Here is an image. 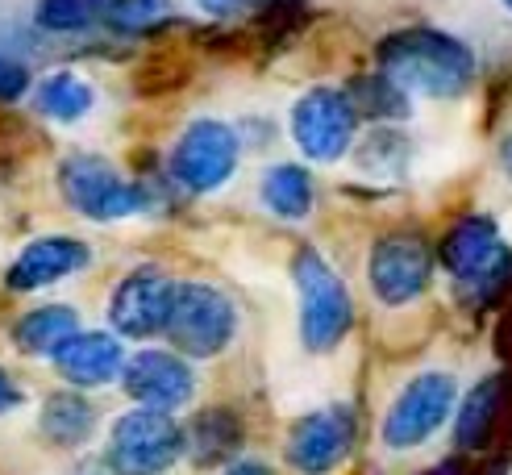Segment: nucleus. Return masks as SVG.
Segmentation results:
<instances>
[{
  "mask_svg": "<svg viewBox=\"0 0 512 475\" xmlns=\"http://www.w3.org/2000/svg\"><path fill=\"white\" fill-rule=\"evenodd\" d=\"M121 388H125V396H130L138 409L175 413V409H184L192 400L196 371H192V363L184 355H175V350L146 346V350H138V355L125 359Z\"/></svg>",
  "mask_w": 512,
  "mask_h": 475,
  "instance_id": "obj_11",
  "label": "nucleus"
},
{
  "mask_svg": "<svg viewBox=\"0 0 512 475\" xmlns=\"http://www.w3.org/2000/svg\"><path fill=\"white\" fill-rule=\"evenodd\" d=\"M458 405V384L446 371H421L413 384H404V392L388 405L379 425V438L388 450H417L450 421Z\"/></svg>",
  "mask_w": 512,
  "mask_h": 475,
  "instance_id": "obj_6",
  "label": "nucleus"
},
{
  "mask_svg": "<svg viewBox=\"0 0 512 475\" xmlns=\"http://www.w3.org/2000/svg\"><path fill=\"white\" fill-rule=\"evenodd\" d=\"M59 188L67 196V205L88 217V221H125V217H138L146 213V188L130 184L125 175L100 155H71L59 167Z\"/></svg>",
  "mask_w": 512,
  "mask_h": 475,
  "instance_id": "obj_5",
  "label": "nucleus"
},
{
  "mask_svg": "<svg viewBox=\"0 0 512 475\" xmlns=\"http://www.w3.org/2000/svg\"><path fill=\"white\" fill-rule=\"evenodd\" d=\"M292 142L304 159L313 163H338L354 146L358 134V109L346 88L317 84L292 105Z\"/></svg>",
  "mask_w": 512,
  "mask_h": 475,
  "instance_id": "obj_7",
  "label": "nucleus"
},
{
  "mask_svg": "<svg viewBox=\"0 0 512 475\" xmlns=\"http://www.w3.org/2000/svg\"><path fill=\"white\" fill-rule=\"evenodd\" d=\"M371 296L388 309H404L421 300L433 284V255L417 234H388L371 246L367 259Z\"/></svg>",
  "mask_w": 512,
  "mask_h": 475,
  "instance_id": "obj_10",
  "label": "nucleus"
},
{
  "mask_svg": "<svg viewBox=\"0 0 512 475\" xmlns=\"http://www.w3.org/2000/svg\"><path fill=\"white\" fill-rule=\"evenodd\" d=\"M292 284L300 300V342L313 355H329L354 325V300L342 284V275L313 246H300L292 259Z\"/></svg>",
  "mask_w": 512,
  "mask_h": 475,
  "instance_id": "obj_2",
  "label": "nucleus"
},
{
  "mask_svg": "<svg viewBox=\"0 0 512 475\" xmlns=\"http://www.w3.org/2000/svg\"><path fill=\"white\" fill-rule=\"evenodd\" d=\"M184 455V425L159 409H130L113 421L105 467L113 475H167Z\"/></svg>",
  "mask_w": 512,
  "mask_h": 475,
  "instance_id": "obj_3",
  "label": "nucleus"
},
{
  "mask_svg": "<svg viewBox=\"0 0 512 475\" xmlns=\"http://www.w3.org/2000/svg\"><path fill=\"white\" fill-rule=\"evenodd\" d=\"M221 475H271V467L259 463V459H238V463H229Z\"/></svg>",
  "mask_w": 512,
  "mask_h": 475,
  "instance_id": "obj_29",
  "label": "nucleus"
},
{
  "mask_svg": "<svg viewBox=\"0 0 512 475\" xmlns=\"http://www.w3.org/2000/svg\"><path fill=\"white\" fill-rule=\"evenodd\" d=\"M238 163H242V138L234 125L217 117L192 121L171 146V175L188 192H217L221 184L234 180Z\"/></svg>",
  "mask_w": 512,
  "mask_h": 475,
  "instance_id": "obj_8",
  "label": "nucleus"
},
{
  "mask_svg": "<svg viewBox=\"0 0 512 475\" xmlns=\"http://www.w3.org/2000/svg\"><path fill=\"white\" fill-rule=\"evenodd\" d=\"M25 405V392L17 388V380H13V375L5 371V367H0V417H9V413H17Z\"/></svg>",
  "mask_w": 512,
  "mask_h": 475,
  "instance_id": "obj_27",
  "label": "nucleus"
},
{
  "mask_svg": "<svg viewBox=\"0 0 512 475\" xmlns=\"http://www.w3.org/2000/svg\"><path fill=\"white\" fill-rule=\"evenodd\" d=\"M500 163H504V171L512 175V134L504 138V146H500Z\"/></svg>",
  "mask_w": 512,
  "mask_h": 475,
  "instance_id": "obj_31",
  "label": "nucleus"
},
{
  "mask_svg": "<svg viewBox=\"0 0 512 475\" xmlns=\"http://www.w3.org/2000/svg\"><path fill=\"white\" fill-rule=\"evenodd\" d=\"M196 5L209 17H238V13H246L254 5V0H196Z\"/></svg>",
  "mask_w": 512,
  "mask_h": 475,
  "instance_id": "obj_28",
  "label": "nucleus"
},
{
  "mask_svg": "<svg viewBox=\"0 0 512 475\" xmlns=\"http://www.w3.org/2000/svg\"><path fill=\"white\" fill-rule=\"evenodd\" d=\"M38 425H42V438L55 442L59 450H80L96 430V409L84 392L63 388V392H50L42 400Z\"/></svg>",
  "mask_w": 512,
  "mask_h": 475,
  "instance_id": "obj_16",
  "label": "nucleus"
},
{
  "mask_svg": "<svg viewBox=\"0 0 512 475\" xmlns=\"http://www.w3.org/2000/svg\"><path fill=\"white\" fill-rule=\"evenodd\" d=\"M442 267L454 275V284L463 288H475V292H488L496 284H504V275L512 267V250L500 234L496 217H463L450 225V234L442 238V250H438Z\"/></svg>",
  "mask_w": 512,
  "mask_h": 475,
  "instance_id": "obj_9",
  "label": "nucleus"
},
{
  "mask_svg": "<svg viewBox=\"0 0 512 475\" xmlns=\"http://www.w3.org/2000/svg\"><path fill=\"white\" fill-rule=\"evenodd\" d=\"M504 5H508V9H512V0H504Z\"/></svg>",
  "mask_w": 512,
  "mask_h": 475,
  "instance_id": "obj_32",
  "label": "nucleus"
},
{
  "mask_svg": "<svg viewBox=\"0 0 512 475\" xmlns=\"http://www.w3.org/2000/svg\"><path fill=\"white\" fill-rule=\"evenodd\" d=\"M88 263H92V250L80 238L46 234V238H34L17 250V259L5 271V288L9 292H42L59 280H71V275L84 271Z\"/></svg>",
  "mask_w": 512,
  "mask_h": 475,
  "instance_id": "obj_14",
  "label": "nucleus"
},
{
  "mask_svg": "<svg viewBox=\"0 0 512 475\" xmlns=\"http://www.w3.org/2000/svg\"><path fill=\"white\" fill-rule=\"evenodd\" d=\"M125 350H121V338L109 334V330H80L71 334L59 350H55V371L63 380L80 392V388H105L113 380H121V367H125Z\"/></svg>",
  "mask_w": 512,
  "mask_h": 475,
  "instance_id": "obj_15",
  "label": "nucleus"
},
{
  "mask_svg": "<svg viewBox=\"0 0 512 475\" xmlns=\"http://www.w3.org/2000/svg\"><path fill=\"white\" fill-rule=\"evenodd\" d=\"M105 17V0H38L34 21L46 34H84Z\"/></svg>",
  "mask_w": 512,
  "mask_h": 475,
  "instance_id": "obj_22",
  "label": "nucleus"
},
{
  "mask_svg": "<svg viewBox=\"0 0 512 475\" xmlns=\"http://www.w3.org/2000/svg\"><path fill=\"white\" fill-rule=\"evenodd\" d=\"M379 75L404 92V96H433L450 100L463 96L475 80V55L463 38H454L433 25H413V30H396L379 42Z\"/></svg>",
  "mask_w": 512,
  "mask_h": 475,
  "instance_id": "obj_1",
  "label": "nucleus"
},
{
  "mask_svg": "<svg viewBox=\"0 0 512 475\" xmlns=\"http://www.w3.org/2000/svg\"><path fill=\"white\" fill-rule=\"evenodd\" d=\"M259 196H263V205L275 217L300 221V217L313 213V175L304 171L300 163H275V167L263 171Z\"/></svg>",
  "mask_w": 512,
  "mask_h": 475,
  "instance_id": "obj_19",
  "label": "nucleus"
},
{
  "mask_svg": "<svg viewBox=\"0 0 512 475\" xmlns=\"http://www.w3.org/2000/svg\"><path fill=\"white\" fill-rule=\"evenodd\" d=\"M404 155H408V142L396 130H375L358 142V167L371 175H383V180H396L404 167Z\"/></svg>",
  "mask_w": 512,
  "mask_h": 475,
  "instance_id": "obj_23",
  "label": "nucleus"
},
{
  "mask_svg": "<svg viewBox=\"0 0 512 475\" xmlns=\"http://www.w3.org/2000/svg\"><path fill=\"white\" fill-rule=\"evenodd\" d=\"M30 88H34L30 67L9 59V55H0V100H21Z\"/></svg>",
  "mask_w": 512,
  "mask_h": 475,
  "instance_id": "obj_26",
  "label": "nucleus"
},
{
  "mask_svg": "<svg viewBox=\"0 0 512 475\" xmlns=\"http://www.w3.org/2000/svg\"><path fill=\"white\" fill-rule=\"evenodd\" d=\"M80 334V313L71 305H42V309H30L25 317H17L13 325V342L21 355L30 359H55V350Z\"/></svg>",
  "mask_w": 512,
  "mask_h": 475,
  "instance_id": "obj_17",
  "label": "nucleus"
},
{
  "mask_svg": "<svg viewBox=\"0 0 512 475\" xmlns=\"http://www.w3.org/2000/svg\"><path fill=\"white\" fill-rule=\"evenodd\" d=\"M175 355L184 359H217L238 334V309L213 284H175L167 313V330Z\"/></svg>",
  "mask_w": 512,
  "mask_h": 475,
  "instance_id": "obj_4",
  "label": "nucleus"
},
{
  "mask_svg": "<svg viewBox=\"0 0 512 475\" xmlns=\"http://www.w3.org/2000/svg\"><path fill=\"white\" fill-rule=\"evenodd\" d=\"M175 280L159 267H134L109 296V321L117 338H155L167 330Z\"/></svg>",
  "mask_w": 512,
  "mask_h": 475,
  "instance_id": "obj_12",
  "label": "nucleus"
},
{
  "mask_svg": "<svg viewBox=\"0 0 512 475\" xmlns=\"http://www.w3.org/2000/svg\"><path fill=\"white\" fill-rule=\"evenodd\" d=\"M34 105H38L42 117L59 121V125H71V121H80V117L92 113L96 92L75 71H55V75H46V80L34 88Z\"/></svg>",
  "mask_w": 512,
  "mask_h": 475,
  "instance_id": "obj_21",
  "label": "nucleus"
},
{
  "mask_svg": "<svg viewBox=\"0 0 512 475\" xmlns=\"http://www.w3.org/2000/svg\"><path fill=\"white\" fill-rule=\"evenodd\" d=\"M238 450H242V421L229 409H204L184 430V455H192V463L200 467L229 463Z\"/></svg>",
  "mask_w": 512,
  "mask_h": 475,
  "instance_id": "obj_18",
  "label": "nucleus"
},
{
  "mask_svg": "<svg viewBox=\"0 0 512 475\" xmlns=\"http://www.w3.org/2000/svg\"><path fill=\"white\" fill-rule=\"evenodd\" d=\"M354 109H363V117L371 121H396V117H408V96L388 80V75H375V80H363L358 84V96Z\"/></svg>",
  "mask_w": 512,
  "mask_h": 475,
  "instance_id": "obj_24",
  "label": "nucleus"
},
{
  "mask_svg": "<svg viewBox=\"0 0 512 475\" xmlns=\"http://www.w3.org/2000/svg\"><path fill=\"white\" fill-rule=\"evenodd\" d=\"M71 475H113V471L105 467V459H100V463H80V467H75Z\"/></svg>",
  "mask_w": 512,
  "mask_h": 475,
  "instance_id": "obj_30",
  "label": "nucleus"
},
{
  "mask_svg": "<svg viewBox=\"0 0 512 475\" xmlns=\"http://www.w3.org/2000/svg\"><path fill=\"white\" fill-rule=\"evenodd\" d=\"M350 442H354L350 405H329V409H317L292 425L284 455L300 475H329L350 455Z\"/></svg>",
  "mask_w": 512,
  "mask_h": 475,
  "instance_id": "obj_13",
  "label": "nucleus"
},
{
  "mask_svg": "<svg viewBox=\"0 0 512 475\" xmlns=\"http://www.w3.org/2000/svg\"><path fill=\"white\" fill-rule=\"evenodd\" d=\"M105 17L117 30H146L167 17V0H105Z\"/></svg>",
  "mask_w": 512,
  "mask_h": 475,
  "instance_id": "obj_25",
  "label": "nucleus"
},
{
  "mask_svg": "<svg viewBox=\"0 0 512 475\" xmlns=\"http://www.w3.org/2000/svg\"><path fill=\"white\" fill-rule=\"evenodd\" d=\"M500 405H504V380L500 375H488V380H479L467 396L463 405H458V421H454V442L458 450H475L488 442L492 425L500 417Z\"/></svg>",
  "mask_w": 512,
  "mask_h": 475,
  "instance_id": "obj_20",
  "label": "nucleus"
}]
</instances>
